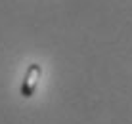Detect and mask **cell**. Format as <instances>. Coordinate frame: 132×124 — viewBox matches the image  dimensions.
Segmentation results:
<instances>
[{
	"mask_svg": "<svg viewBox=\"0 0 132 124\" xmlns=\"http://www.w3.org/2000/svg\"><path fill=\"white\" fill-rule=\"evenodd\" d=\"M40 75H42V67H40L38 63L29 65V69H27V73H25V78H23V84H21V95H23V98L35 95L38 80H40Z\"/></svg>",
	"mask_w": 132,
	"mask_h": 124,
	"instance_id": "1",
	"label": "cell"
}]
</instances>
